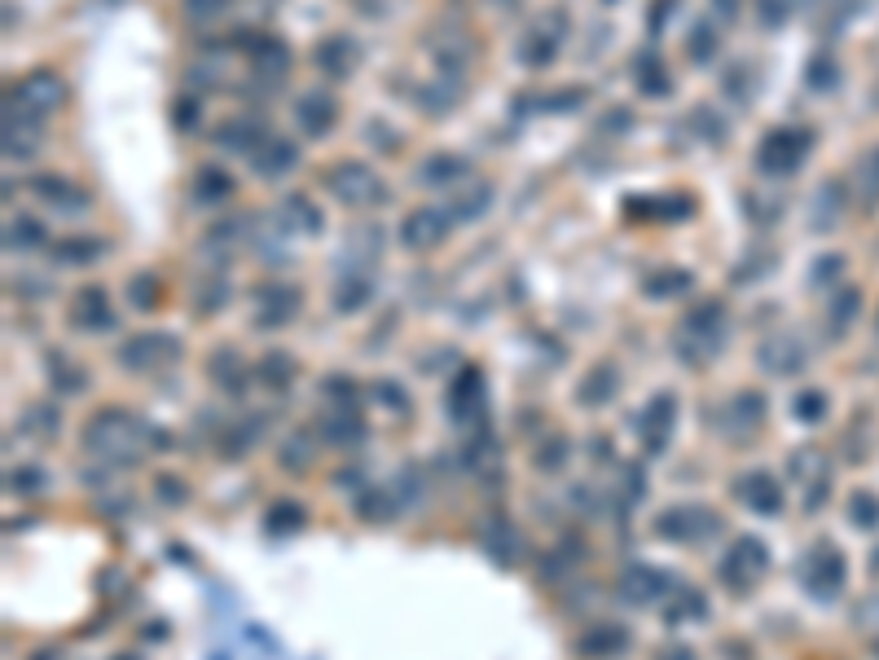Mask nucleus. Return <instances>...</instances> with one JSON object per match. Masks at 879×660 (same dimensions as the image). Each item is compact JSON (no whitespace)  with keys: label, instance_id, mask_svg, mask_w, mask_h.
I'll return each mask as SVG.
<instances>
[{"label":"nucleus","instance_id":"f257e3e1","mask_svg":"<svg viewBox=\"0 0 879 660\" xmlns=\"http://www.w3.org/2000/svg\"><path fill=\"white\" fill-rule=\"evenodd\" d=\"M809 132L805 128H774L770 137L761 141V150H756V163H761V172L770 176H783V172H796L800 159H805L809 150Z\"/></svg>","mask_w":879,"mask_h":660},{"label":"nucleus","instance_id":"f03ea898","mask_svg":"<svg viewBox=\"0 0 879 660\" xmlns=\"http://www.w3.org/2000/svg\"><path fill=\"white\" fill-rule=\"evenodd\" d=\"M330 190H335L343 203L361 207V203H378L383 198V181L365 168V163H339V168H330Z\"/></svg>","mask_w":879,"mask_h":660},{"label":"nucleus","instance_id":"7ed1b4c3","mask_svg":"<svg viewBox=\"0 0 879 660\" xmlns=\"http://www.w3.org/2000/svg\"><path fill=\"white\" fill-rule=\"evenodd\" d=\"M444 234H449V220H444V212H436V207H418V212H409L405 225H400V242L414 251L436 247Z\"/></svg>","mask_w":879,"mask_h":660},{"label":"nucleus","instance_id":"20e7f679","mask_svg":"<svg viewBox=\"0 0 879 660\" xmlns=\"http://www.w3.org/2000/svg\"><path fill=\"white\" fill-rule=\"evenodd\" d=\"M58 102H62V80L58 75L40 71V75H31V80L18 84V110H27V115L40 119V115H49Z\"/></svg>","mask_w":879,"mask_h":660},{"label":"nucleus","instance_id":"39448f33","mask_svg":"<svg viewBox=\"0 0 879 660\" xmlns=\"http://www.w3.org/2000/svg\"><path fill=\"white\" fill-rule=\"evenodd\" d=\"M295 119H299V128H304L308 137H326V132L335 128V97L313 88V93H304L295 102Z\"/></svg>","mask_w":879,"mask_h":660},{"label":"nucleus","instance_id":"423d86ee","mask_svg":"<svg viewBox=\"0 0 879 660\" xmlns=\"http://www.w3.org/2000/svg\"><path fill=\"white\" fill-rule=\"evenodd\" d=\"M805 581H809V590L814 594H836L840 590V581H844V559H840V550H814L809 555V564H805Z\"/></svg>","mask_w":879,"mask_h":660},{"label":"nucleus","instance_id":"0eeeda50","mask_svg":"<svg viewBox=\"0 0 879 660\" xmlns=\"http://www.w3.org/2000/svg\"><path fill=\"white\" fill-rule=\"evenodd\" d=\"M761 568H765V546L752 542V537H743V542L730 550V559H726V577H739V581L756 577Z\"/></svg>","mask_w":879,"mask_h":660},{"label":"nucleus","instance_id":"6e6552de","mask_svg":"<svg viewBox=\"0 0 879 660\" xmlns=\"http://www.w3.org/2000/svg\"><path fill=\"white\" fill-rule=\"evenodd\" d=\"M36 194L44 198V203H58V207H84L88 198L75 190L71 181H62V176H40L36 181Z\"/></svg>","mask_w":879,"mask_h":660},{"label":"nucleus","instance_id":"1a4fd4ad","mask_svg":"<svg viewBox=\"0 0 879 660\" xmlns=\"http://www.w3.org/2000/svg\"><path fill=\"white\" fill-rule=\"evenodd\" d=\"M317 62L326 66V71H335V75H348L352 66H356V49H352V40H343V36L326 40V44L317 49Z\"/></svg>","mask_w":879,"mask_h":660},{"label":"nucleus","instance_id":"9d476101","mask_svg":"<svg viewBox=\"0 0 879 660\" xmlns=\"http://www.w3.org/2000/svg\"><path fill=\"white\" fill-rule=\"evenodd\" d=\"M75 322H88V326H110V304H106V291H80V304H75Z\"/></svg>","mask_w":879,"mask_h":660},{"label":"nucleus","instance_id":"9b49d317","mask_svg":"<svg viewBox=\"0 0 879 660\" xmlns=\"http://www.w3.org/2000/svg\"><path fill=\"white\" fill-rule=\"evenodd\" d=\"M295 163V146L291 141H273L269 146V154H255V172H264V176H277V172H286Z\"/></svg>","mask_w":879,"mask_h":660},{"label":"nucleus","instance_id":"f8f14e48","mask_svg":"<svg viewBox=\"0 0 879 660\" xmlns=\"http://www.w3.org/2000/svg\"><path fill=\"white\" fill-rule=\"evenodd\" d=\"M669 423H673V401H669V396H660V401H655V414H647V445H651V449L664 445V436H669Z\"/></svg>","mask_w":879,"mask_h":660},{"label":"nucleus","instance_id":"ddd939ff","mask_svg":"<svg viewBox=\"0 0 879 660\" xmlns=\"http://www.w3.org/2000/svg\"><path fill=\"white\" fill-rule=\"evenodd\" d=\"M97 251H102V242H93V238H66V242L53 247V256H58L62 264H84V260H93Z\"/></svg>","mask_w":879,"mask_h":660},{"label":"nucleus","instance_id":"4468645a","mask_svg":"<svg viewBox=\"0 0 879 660\" xmlns=\"http://www.w3.org/2000/svg\"><path fill=\"white\" fill-rule=\"evenodd\" d=\"M748 493H752V511H778V502H783V493H778V484L770 476L748 480Z\"/></svg>","mask_w":879,"mask_h":660},{"label":"nucleus","instance_id":"2eb2a0df","mask_svg":"<svg viewBox=\"0 0 879 660\" xmlns=\"http://www.w3.org/2000/svg\"><path fill=\"white\" fill-rule=\"evenodd\" d=\"M796 0H756V14H761L765 27H783L787 18H792Z\"/></svg>","mask_w":879,"mask_h":660},{"label":"nucleus","instance_id":"dca6fc26","mask_svg":"<svg viewBox=\"0 0 879 660\" xmlns=\"http://www.w3.org/2000/svg\"><path fill=\"white\" fill-rule=\"evenodd\" d=\"M264 300H269V322H282V317L295 313V291H264Z\"/></svg>","mask_w":879,"mask_h":660},{"label":"nucleus","instance_id":"f3484780","mask_svg":"<svg viewBox=\"0 0 879 660\" xmlns=\"http://www.w3.org/2000/svg\"><path fill=\"white\" fill-rule=\"evenodd\" d=\"M858 176H862V185H866V198H871V203H879V150H875V154H866L862 168H858Z\"/></svg>","mask_w":879,"mask_h":660},{"label":"nucleus","instance_id":"a211bd4d","mask_svg":"<svg viewBox=\"0 0 879 660\" xmlns=\"http://www.w3.org/2000/svg\"><path fill=\"white\" fill-rule=\"evenodd\" d=\"M198 185H203V194H198V198H225V190H233L229 176L225 172H211V168L198 176Z\"/></svg>","mask_w":879,"mask_h":660},{"label":"nucleus","instance_id":"6ab92c4d","mask_svg":"<svg viewBox=\"0 0 879 660\" xmlns=\"http://www.w3.org/2000/svg\"><path fill=\"white\" fill-rule=\"evenodd\" d=\"M686 286H691V273H660V278L647 282V291L669 295V291H686Z\"/></svg>","mask_w":879,"mask_h":660},{"label":"nucleus","instance_id":"aec40b11","mask_svg":"<svg viewBox=\"0 0 879 660\" xmlns=\"http://www.w3.org/2000/svg\"><path fill=\"white\" fill-rule=\"evenodd\" d=\"M458 172H462V163H453V159H431L427 168H422L427 181H449V176H458Z\"/></svg>","mask_w":879,"mask_h":660},{"label":"nucleus","instance_id":"412c9836","mask_svg":"<svg viewBox=\"0 0 879 660\" xmlns=\"http://www.w3.org/2000/svg\"><path fill=\"white\" fill-rule=\"evenodd\" d=\"M189 18H216L220 9H225V0H185Z\"/></svg>","mask_w":879,"mask_h":660},{"label":"nucleus","instance_id":"4be33fe9","mask_svg":"<svg viewBox=\"0 0 879 660\" xmlns=\"http://www.w3.org/2000/svg\"><path fill=\"white\" fill-rule=\"evenodd\" d=\"M9 225H14V229H9V242H22V247H27V242L40 238V229L31 225V220H9Z\"/></svg>","mask_w":879,"mask_h":660},{"label":"nucleus","instance_id":"5701e85b","mask_svg":"<svg viewBox=\"0 0 879 660\" xmlns=\"http://www.w3.org/2000/svg\"><path fill=\"white\" fill-rule=\"evenodd\" d=\"M691 44H695V49H691V53H695V62H708V53H712V31H708V27H699Z\"/></svg>","mask_w":879,"mask_h":660},{"label":"nucleus","instance_id":"b1692460","mask_svg":"<svg viewBox=\"0 0 879 660\" xmlns=\"http://www.w3.org/2000/svg\"><path fill=\"white\" fill-rule=\"evenodd\" d=\"M132 291H137V308L154 304V278H137V282H132Z\"/></svg>","mask_w":879,"mask_h":660},{"label":"nucleus","instance_id":"393cba45","mask_svg":"<svg viewBox=\"0 0 879 660\" xmlns=\"http://www.w3.org/2000/svg\"><path fill=\"white\" fill-rule=\"evenodd\" d=\"M818 401H822V396H818V392H809V396H800V418H818V414H822V405H818Z\"/></svg>","mask_w":879,"mask_h":660}]
</instances>
